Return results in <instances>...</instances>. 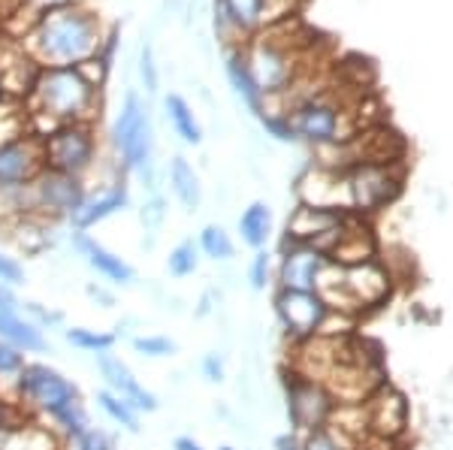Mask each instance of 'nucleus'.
<instances>
[{
	"mask_svg": "<svg viewBox=\"0 0 453 450\" xmlns=\"http://www.w3.org/2000/svg\"><path fill=\"white\" fill-rule=\"evenodd\" d=\"M25 52L40 67H79L97 55L112 52L115 34L100 19V12L88 4L49 10L21 36Z\"/></svg>",
	"mask_w": 453,
	"mask_h": 450,
	"instance_id": "f257e3e1",
	"label": "nucleus"
},
{
	"mask_svg": "<svg viewBox=\"0 0 453 450\" xmlns=\"http://www.w3.org/2000/svg\"><path fill=\"white\" fill-rule=\"evenodd\" d=\"M25 106L31 115V127L42 121L46 127L40 136H46L61 125L97 121L100 91L79 72V67H40Z\"/></svg>",
	"mask_w": 453,
	"mask_h": 450,
	"instance_id": "f03ea898",
	"label": "nucleus"
},
{
	"mask_svg": "<svg viewBox=\"0 0 453 450\" xmlns=\"http://www.w3.org/2000/svg\"><path fill=\"white\" fill-rule=\"evenodd\" d=\"M239 52H242L245 67L266 103L281 100L309 72L305 70V46L296 36H279L275 27H263Z\"/></svg>",
	"mask_w": 453,
	"mask_h": 450,
	"instance_id": "7ed1b4c3",
	"label": "nucleus"
},
{
	"mask_svg": "<svg viewBox=\"0 0 453 450\" xmlns=\"http://www.w3.org/2000/svg\"><path fill=\"white\" fill-rule=\"evenodd\" d=\"M109 145L115 151V164L121 172H134L142 181V187H149L151 194H157V172H155V125L145 100L136 91H127L119 106V115L109 130Z\"/></svg>",
	"mask_w": 453,
	"mask_h": 450,
	"instance_id": "20e7f679",
	"label": "nucleus"
},
{
	"mask_svg": "<svg viewBox=\"0 0 453 450\" xmlns=\"http://www.w3.org/2000/svg\"><path fill=\"white\" fill-rule=\"evenodd\" d=\"M288 121L294 130V140L318 149H330V145H342L348 140H354L360 130H366L372 125L357 115V103H348L339 94L324 88L314 97L303 100L294 109H288Z\"/></svg>",
	"mask_w": 453,
	"mask_h": 450,
	"instance_id": "39448f33",
	"label": "nucleus"
},
{
	"mask_svg": "<svg viewBox=\"0 0 453 450\" xmlns=\"http://www.w3.org/2000/svg\"><path fill=\"white\" fill-rule=\"evenodd\" d=\"M40 149L46 170L88 179V172L100 164L97 121H76V125L55 127L52 133L40 136Z\"/></svg>",
	"mask_w": 453,
	"mask_h": 450,
	"instance_id": "423d86ee",
	"label": "nucleus"
},
{
	"mask_svg": "<svg viewBox=\"0 0 453 450\" xmlns=\"http://www.w3.org/2000/svg\"><path fill=\"white\" fill-rule=\"evenodd\" d=\"M12 393L25 405L27 415L40 420L52 417L55 411L67 408V405L82 399L76 381L52 366H46V362H31V360L25 362V369L12 381Z\"/></svg>",
	"mask_w": 453,
	"mask_h": 450,
	"instance_id": "0eeeda50",
	"label": "nucleus"
},
{
	"mask_svg": "<svg viewBox=\"0 0 453 450\" xmlns=\"http://www.w3.org/2000/svg\"><path fill=\"white\" fill-rule=\"evenodd\" d=\"M405 187V161L402 164H360L348 170L350 212L369 217L384 212L399 200Z\"/></svg>",
	"mask_w": 453,
	"mask_h": 450,
	"instance_id": "6e6552de",
	"label": "nucleus"
},
{
	"mask_svg": "<svg viewBox=\"0 0 453 450\" xmlns=\"http://www.w3.org/2000/svg\"><path fill=\"white\" fill-rule=\"evenodd\" d=\"M27 194H31V212L58 224V221H70L82 209V202L88 200V185L85 179L42 166L40 176L27 185Z\"/></svg>",
	"mask_w": 453,
	"mask_h": 450,
	"instance_id": "1a4fd4ad",
	"label": "nucleus"
},
{
	"mask_svg": "<svg viewBox=\"0 0 453 450\" xmlns=\"http://www.w3.org/2000/svg\"><path fill=\"white\" fill-rule=\"evenodd\" d=\"M288 420H290V432L296 435H309L318 432L330 423L335 402L326 393L324 384L303 378L296 372H288Z\"/></svg>",
	"mask_w": 453,
	"mask_h": 450,
	"instance_id": "9d476101",
	"label": "nucleus"
},
{
	"mask_svg": "<svg viewBox=\"0 0 453 450\" xmlns=\"http://www.w3.org/2000/svg\"><path fill=\"white\" fill-rule=\"evenodd\" d=\"M273 306L284 336L290 342L314 339L320 332V326H324L326 315H330V306L314 290H279Z\"/></svg>",
	"mask_w": 453,
	"mask_h": 450,
	"instance_id": "9b49d317",
	"label": "nucleus"
},
{
	"mask_svg": "<svg viewBox=\"0 0 453 450\" xmlns=\"http://www.w3.org/2000/svg\"><path fill=\"white\" fill-rule=\"evenodd\" d=\"M363 408H366L369 435H375V439L402 441V435L408 432L411 405H408V396L402 393L399 387H393L390 381L381 384V387L363 402Z\"/></svg>",
	"mask_w": 453,
	"mask_h": 450,
	"instance_id": "f8f14e48",
	"label": "nucleus"
},
{
	"mask_svg": "<svg viewBox=\"0 0 453 450\" xmlns=\"http://www.w3.org/2000/svg\"><path fill=\"white\" fill-rule=\"evenodd\" d=\"M42 172V149L34 133L0 145V197L27 187Z\"/></svg>",
	"mask_w": 453,
	"mask_h": 450,
	"instance_id": "ddd939ff",
	"label": "nucleus"
},
{
	"mask_svg": "<svg viewBox=\"0 0 453 450\" xmlns=\"http://www.w3.org/2000/svg\"><path fill=\"white\" fill-rule=\"evenodd\" d=\"M296 197L305 206L330 209V212H350L348 172H335L326 166L311 164L296 181Z\"/></svg>",
	"mask_w": 453,
	"mask_h": 450,
	"instance_id": "4468645a",
	"label": "nucleus"
},
{
	"mask_svg": "<svg viewBox=\"0 0 453 450\" xmlns=\"http://www.w3.org/2000/svg\"><path fill=\"white\" fill-rule=\"evenodd\" d=\"M94 362H97V372H100V378H104L106 390L124 396L136 411H140V415H155V411L160 408L157 396L151 393L149 387H142L140 378L134 375V369H130L115 351L94 354Z\"/></svg>",
	"mask_w": 453,
	"mask_h": 450,
	"instance_id": "2eb2a0df",
	"label": "nucleus"
},
{
	"mask_svg": "<svg viewBox=\"0 0 453 450\" xmlns=\"http://www.w3.org/2000/svg\"><path fill=\"white\" fill-rule=\"evenodd\" d=\"M326 254L318 251L314 245H299V242H281V257H279V290H314L318 275L326 266Z\"/></svg>",
	"mask_w": 453,
	"mask_h": 450,
	"instance_id": "dca6fc26",
	"label": "nucleus"
},
{
	"mask_svg": "<svg viewBox=\"0 0 453 450\" xmlns=\"http://www.w3.org/2000/svg\"><path fill=\"white\" fill-rule=\"evenodd\" d=\"M70 245L76 248L79 257H85V263L91 266L100 278H106L109 285H121V287H130L136 281V270L127 263L119 254H112L109 248L91 239L85 230H70Z\"/></svg>",
	"mask_w": 453,
	"mask_h": 450,
	"instance_id": "f3484780",
	"label": "nucleus"
},
{
	"mask_svg": "<svg viewBox=\"0 0 453 450\" xmlns=\"http://www.w3.org/2000/svg\"><path fill=\"white\" fill-rule=\"evenodd\" d=\"M127 206H130V191H127V185H124V179H119L97 194L88 191V200L82 202V209H79L67 224H70V230H85L88 233L91 227L109 221V217L124 212Z\"/></svg>",
	"mask_w": 453,
	"mask_h": 450,
	"instance_id": "a211bd4d",
	"label": "nucleus"
},
{
	"mask_svg": "<svg viewBox=\"0 0 453 450\" xmlns=\"http://www.w3.org/2000/svg\"><path fill=\"white\" fill-rule=\"evenodd\" d=\"M345 215L348 212H330V209H314L305 206V202H296V209L288 215V227H284L288 236H284V242L318 245L333 227H339Z\"/></svg>",
	"mask_w": 453,
	"mask_h": 450,
	"instance_id": "6ab92c4d",
	"label": "nucleus"
},
{
	"mask_svg": "<svg viewBox=\"0 0 453 450\" xmlns=\"http://www.w3.org/2000/svg\"><path fill=\"white\" fill-rule=\"evenodd\" d=\"M52 227L55 224L40 215H19L6 221L10 242L16 245L21 254H27V257H40V254H46L52 248V242H55Z\"/></svg>",
	"mask_w": 453,
	"mask_h": 450,
	"instance_id": "aec40b11",
	"label": "nucleus"
},
{
	"mask_svg": "<svg viewBox=\"0 0 453 450\" xmlns=\"http://www.w3.org/2000/svg\"><path fill=\"white\" fill-rule=\"evenodd\" d=\"M0 342H6L10 347H16L27 357V354H42L49 351V339L34 321H27L25 315L16 311H4L0 309Z\"/></svg>",
	"mask_w": 453,
	"mask_h": 450,
	"instance_id": "412c9836",
	"label": "nucleus"
},
{
	"mask_svg": "<svg viewBox=\"0 0 453 450\" xmlns=\"http://www.w3.org/2000/svg\"><path fill=\"white\" fill-rule=\"evenodd\" d=\"M224 72L226 79H230V88L236 94L242 103L251 109L257 118H263V109H266V100H263V94L257 91V85H254L251 72L245 67V57L239 49H226V64H224Z\"/></svg>",
	"mask_w": 453,
	"mask_h": 450,
	"instance_id": "4be33fe9",
	"label": "nucleus"
},
{
	"mask_svg": "<svg viewBox=\"0 0 453 450\" xmlns=\"http://www.w3.org/2000/svg\"><path fill=\"white\" fill-rule=\"evenodd\" d=\"M166 172H170V187H173L175 200L181 202V209H185V212H196L203 202V185H200V176H196L191 161L175 155Z\"/></svg>",
	"mask_w": 453,
	"mask_h": 450,
	"instance_id": "5701e85b",
	"label": "nucleus"
},
{
	"mask_svg": "<svg viewBox=\"0 0 453 450\" xmlns=\"http://www.w3.org/2000/svg\"><path fill=\"white\" fill-rule=\"evenodd\" d=\"M239 236H242V242L254 251L269 245V239H273V209L263 200H254L251 206L239 215Z\"/></svg>",
	"mask_w": 453,
	"mask_h": 450,
	"instance_id": "b1692460",
	"label": "nucleus"
},
{
	"mask_svg": "<svg viewBox=\"0 0 453 450\" xmlns=\"http://www.w3.org/2000/svg\"><path fill=\"white\" fill-rule=\"evenodd\" d=\"M164 112H166V121H170V127L175 130V136H179L185 145H200L203 142V127L200 121H196V112L194 106L188 103L181 94H166L164 97Z\"/></svg>",
	"mask_w": 453,
	"mask_h": 450,
	"instance_id": "393cba45",
	"label": "nucleus"
},
{
	"mask_svg": "<svg viewBox=\"0 0 453 450\" xmlns=\"http://www.w3.org/2000/svg\"><path fill=\"white\" fill-rule=\"evenodd\" d=\"M97 408L104 411V415L119 426V430L134 432V435L142 432V415L127 402V399L112 393V390H106V387L97 390Z\"/></svg>",
	"mask_w": 453,
	"mask_h": 450,
	"instance_id": "a878e982",
	"label": "nucleus"
},
{
	"mask_svg": "<svg viewBox=\"0 0 453 450\" xmlns=\"http://www.w3.org/2000/svg\"><path fill=\"white\" fill-rule=\"evenodd\" d=\"M46 426L61 439V445L67 447L70 441H76L79 435H85L91 430V420H88V411H85L82 399H79V402H73L67 408L55 411L52 417H46Z\"/></svg>",
	"mask_w": 453,
	"mask_h": 450,
	"instance_id": "bb28decb",
	"label": "nucleus"
},
{
	"mask_svg": "<svg viewBox=\"0 0 453 450\" xmlns=\"http://www.w3.org/2000/svg\"><path fill=\"white\" fill-rule=\"evenodd\" d=\"M64 339H67V345H73L76 351H82V354L115 351V342H119V336H115V332L88 330V326H70V330H64Z\"/></svg>",
	"mask_w": 453,
	"mask_h": 450,
	"instance_id": "cd10ccee",
	"label": "nucleus"
},
{
	"mask_svg": "<svg viewBox=\"0 0 453 450\" xmlns=\"http://www.w3.org/2000/svg\"><path fill=\"white\" fill-rule=\"evenodd\" d=\"M196 245H200V254H206V257L215 260V263H226V260L236 254V242H233L230 233H226L221 224H206V227L200 230Z\"/></svg>",
	"mask_w": 453,
	"mask_h": 450,
	"instance_id": "c85d7f7f",
	"label": "nucleus"
},
{
	"mask_svg": "<svg viewBox=\"0 0 453 450\" xmlns=\"http://www.w3.org/2000/svg\"><path fill=\"white\" fill-rule=\"evenodd\" d=\"M196 266H200V245L194 239H181L166 257V272L173 278H188V275L196 272Z\"/></svg>",
	"mask_w": 453,
	"mask_h": 450,
	"instance_id": "c756f323",
	"label": "nucleus"
},
{
	"mask_svg": "<svg viewBox=\"0 0 453 450\" xmlns=\"http://www.w3.org/2000/svg\"><path fill=\"white\" fill-rule=\"evenodd\" d=\"M164 221H166V200L160 197V194H151V197L145 200L142 209H140V224H142L145 233H149V242H145V248H151V245H155V236L160 233Z\"/></svg>",
	"mask_w": 453,
	"mask_h": 450,
	"instance_id": "7c9ffc66",
	"label": "nucleus"
},
{
	"mask_svg": "<svg viewBox=\"0 0 453 450\" xmlns=\"http://www.w3.org/2000/svg\"><path fill=\"white\" fill-rule=\"evenodd\" d=\"M303 450H357V445L342 432H335L333 426H324L318 432L303 435Z\"/></svg>",
	"mask_w": 453,
	"mask_h": 450,
	"instance_id": "2f4dec72",
	"label": "nucleus"
},
{
	"mask_svg": "<svg viewBox=\"0 0 453 450\" xmlns=\"http://www.w3.org/2000/svg\"><path fill=\"white\" fill-rule=\"evenodd\" d=\"M130 345H134V351L140 354V357H149V360H164L179 351V345H175L170 336H134Z\"/></svg>",
	"mask_w": 453,
	"mask_h": 450,
	"instance_id": "473e14b6",
	"label": "nucleus"
},
{
	"mask_svg": "<svg viewBox=\"0 0 453 450\" xmlns=\"http://www.w3.org/2000/svg\"><path fill=\"white\" fill-rule=\"evenodd\" d=\"M27 417H34V415H27L25 405L16 399V393H0V439H6V435L25 423Z\"/></svg>",
	"mask_w": 453,
	"mask_h": 450,
	"instance_id": "72a5a7b5",
	"label": "nucleus"
},
{
	"mask_svg": "<svg viewBox=\"0 0 453 450\" xmlns=\"http://www.w3.org/2000/svg\"><path fill=\"white\" fill-rule=\"evenodd\" d=\"M140 79H142V88L145 94H155L157 85H160V72H157V61H155V49H151V42H142L140 49Z\"/></svg>",
	"mask_w": 453,
	"mask_h": 450,
	"instance_id": "f704fd0d",
	"label": "nucleus"
},
{
	"mask_svg": "<svg viewBox=\"0 0 453 450\" xmlns=\"http://www.w3.org/2000/svg\"><path fill=\"white\" fill-rule=\"evenodd\" d=\"M269 278H273V254L260 248L251 257V266H248V281H251L254 290H266Z\"/></svg>",
	"mask_w": 453,
	"mask_h": 450,
	"instance_id": "c9c22d12",
	"label": "nucleus"
},
{
	"mask_svg": "<svg viewBox=\"0 0 453 450\" xmlns=\"http://www.w3.org/2000/svg\"><path fill=\"white\" fill-rule=\"evenodd\" d=\"M76 4H88V0H21V10L16 16H27V31L42 12L49 10H61V6H76Z\"/></svg>",
	"mask_w": 453,
	"mask_h": 450,
	"instance_id": "e433bc0d",
	"label": "nucleus"
},
{
	"mask_svg": "<svg viewBox=\"0 0 453 450\" xmlns=\"http://www.w3.org/2000/svg\"><path fill=\"white\" fill-rule=\"evenodd\" d=\"M64 450H119V445H115V439L106 430H94L91 426V430L79 435L76 441H70Z\"/></svg>",
	"mask_w": 453,
	"mask_h": 450,
	"instance_id": "4c0bfd02",
	"label": "nucleus"
},
{
	"mask_svg": "<svg viewBox=\"0 0 453 450\" xmlns=\"http://www.w3.org/2000/svg\"><path fill=\"white\" fill-rule=\"evenodd\" d=\"M25 317H27V321H34L42 332H46V330H55V326H61V324H64V315H61V311L46 309V306H40V302H25Z\"/></svg>",
	"mask_w": 453,
	"mask_h": 450,
	"instance_id": "58836bf2",
	"label": "nucleus"
},
{
	"mask_svg": "<svg viewBox=\"0 0 453 450\" xmlns=\"http://www.w3.org/2000/svg\"><path fill=\"white\" fill-rule=\"evenodd\" d=\"M27 357L21 351H16V347H10L6 342H0V378L6 381H16V375L25 369Z\"/></svg>",
	"mask_w": 453,
	"mask_h": 450,
	"instance_id": "ea45409f",
	"label": "nucleus"
},
{
	"mask_svg": "<svg viewBox=\"0 0 453 450\" xmlns=\"http://www.w3.org/2000/svg\"><path fill=\"white\" fill-rule=\"evenodd\" d=\"M79 72H82V76L94 85V88L104 91V85H106V79H109V55H97V57H91V61L79 64Z\"/></svg>",
	"mask_w": 453,
	"mask_h": 450,
	"instance_id": "a19ab883",
	"label": "nucleus"
},
{
	"mask_svg": "<svg viewBox=\"0 0 453 450\" xmlns=\"http://www.w3.org/2000/svg\"><path fill=\"white\" fill-rule=\"evenodd\" d=\"M0 281H6L12 287L25 285V266L16 257H10L6 251H0Z\"/></svg>",
	"mask_w": 453,
	"mask_h": 450,
	"instance_id": "79ce46f5",
	"label": "nucleus"
},
{
	"mask_svg": "<svg viewBox=\"0 0 453 450\" xmlns=\"http://www.w3.org/2000/svg\"><path fill=\"white\" fill-rule=\"evenodd\" d=\"M200 369H203V378H206L209 384H221L224 381V357L218 351L206 354L203 362H200Z\"/></svg>",
	"mask_w": 453,
	"mask_h": 450,
	"instance_id": "37998d69",
	"label": "nucleus"
},
{
	"mask_svg": "<svg viewBox=\"0 0 453 450\" xmlns=\"http://www.w3.org/2000/svg\"><path fill=\"white\" fill-rule=\"evenodd\" d=\"M85 296L94 302V306H100V309H112L115 306V294L109 287L97 285V281H88V285H85Z\"/></svg>",
	"mask_w": 453,
	"mask_h": 450,
	"instance_id": "c03bdc74",
	"label": "nucleus"
},
{
	"mask_svg": "<svg viewBox=\"0 0 453 450\" xmlns=\"http://www.w3.org/2000/svg\"><path fill=\"white\" fill-rule=\"evenodd\" d=\"M0 309H4V311H16V309H21L16 287L6 285V281H0Z\"/></svg>",
	"mask_w": 453,
	"mask_h": 450,
	"instance_id": "a18cd8bd",
	"label": "nucleus"
},
{
	"mask_svg": "<svg viewBox=\"0 0 453 450\" xmlns=\"http://www.w3.org/2000/svg\"><path fill=\"white\" fill-rule=\"evenodd\" d=\"M275 450H303V435L296 432H284L275 439Z\"/></svg>",
	"mask_w": 453,
	"mask_h": 450,
	"instance_id": "49530a36",
	"label": "nucleus"
},
{
	"mask_svg": "<svg viewBox=\"0 0 453 450\" xmlns=\"http://www.w3.org/2000/svg\"><path fill=\"white\" fill-rule=\"evenodd\" d=\"M173 450H206V447H203L196 439H191V435H181V439H175Z\"/></svg>",
	"mask_w": 453,
	"mask_h": 450,
	"instance_id": "de8ad7c7",
	"label": "nucleus"
},
{
	"mask_svg": "<svg viewBox=\"0 0 453 450\" xmlns=\"http://www.w3.org/2000/svg\"><path fill=\"white\" fill-rule=\"evenodd\" d=\"M21 10V0H0V19H10Z\"/></svg>",
	"mask_w": 453,
	"mask_h": 450,
	"instance_id": "09e8293b",
	"label": "nucleus"
},
{
	"mask_svg": "<svg viewBox=\"0 0 453 450\" xmlns=\"http://www.w3.org/2000/svg\"><path fill=\"white\" fill-rule=\"evenodd\" d=\"M0 100H4V85H0Z\"/></svg>",
	"mask_w": 453,
	"mask_h": 450,
	"instance_id": "8fccbe9b",
	"label": "nucleus"
},
{
	"mask_svg": "<svg viewBox=\"0 0 453 450\" xmlns=\"http://www.w3.org/2000/svg\"><path fill=\"white\" fill-rule=\"evenodd\" d=\"M221 450H233V447H221Z\"/></svg>",
	"mask_w": 453,
	"mask_h": 450,
	"instance_id": "3c124183",
	"label": "nucleus"
}]
</instances>
